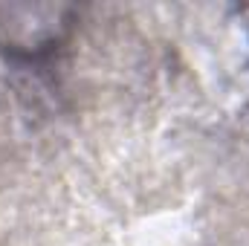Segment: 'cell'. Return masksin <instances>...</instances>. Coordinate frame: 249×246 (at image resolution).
<instances>
[{"instance_id": "cell-1", "label": "cell", "mask_w": 249, "mask_h": 246, "mask_svg": "<svg viewBox=\"0 0 249 246\" xmlns=\"http://www.w3.org/2000/svg\"><path fill=\"white\" fill-rule=\"evenodd\" d=\"M78 9L70 3H0V53L12 61H44L72 35Z\"/></svg>"}]
</instances>
